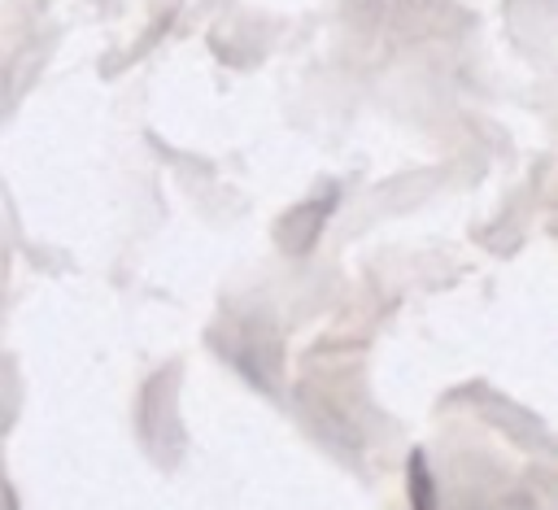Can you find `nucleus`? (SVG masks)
Masks as SVG:
<instances>
[{
    "label": "nucleus",
    "instance_id": "obj_4",
    "mask_svg": "<svg viewBox=\"0 0 558 510\" xmlns=\"http://www.w3.org/2000/svg\"><path fill=\"white\" fill-rule=\"evenodd\" d=\"M301 414H305V423L314 427V436L327 440L331 449H340V453H357V449H362V432H357V423H353L340 405L301 392Z\"/></svg>",
    "mask_w": 558,
    "mask_h": 510
},
{
    "label": "nucleus",
    "instance_id": "obj_2",
    "mask_svg": "<svg viewBox=\"0 0 558 510\" xmlns=\"http://www.w3.org/2000/svg\"><path fill=\"white\" fill-rule=\"evenodd\" d=\"M222 349H227V357L240 366V375L253 388L275 392L279 371H283V344H279V336H275V327L266 318H244L235 340H222Z\"/></svg>",
    "mask_w": 558,
    "mask_h": 510
},
{
    "label": "nucleus",
    "instance_id": "obj_3",
    "mask_svg": "<svg viewBox=\"0 0 558 510\" xmlns=\"http://www.w3.org/2000/svg\"><path fill=\"white\" fill-rule=\"evenodd\" d=\"M331 209H336V187H327L323 196H310V201L292 205V209L275 222V244H279L288 257H305V253L318 244V235H323Z\"/></svg>",
    "mask_w": 558,
    "mask_h": 510
},
{
    "label": "nucleus",
    "instance_id": "obj_5",
    "mask_svg": "<svg viewBox=\"0 0 558 510\" xmlns=\"http://www.w3.org/2000/svg\"><path fill=\"white\" fill-rule=\"evenodd\" d=\"M405 493H410V510H440L436 479H432L423 449H410V458H405Z\"/></svg>",
    "mask_w": 558,
    "mask_h": 510
},
{
    "label": "nucleus",
    "instance_id": "obj_1",
    "mask_svg": "<svg viewBox=\"0 0 558 510\" xmlns=\"http://www.w3.org/2000/svg\"><path fill=\"white\" fill-rule=\"evenodd\" d=\"M135 432L157 466H170L179 458L183 432H179V362H166L148 384L140 388L135 405Z\"/></svg>",
    "mask_w": 558,
    "mask_h": 510
}]
</instances>
